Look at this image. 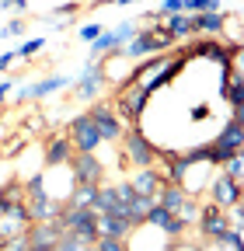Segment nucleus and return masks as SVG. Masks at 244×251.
Returning a JSON list of instances; mask_svg holds the SVG:
<instances>
[{
    "label": "nucleus",
    "mask_w": 244,
    "mask_h": 251,
    "mask_svg": "<svg viewBox=\"0 0 244 251\" xmlns=\"http://www.w3.org/2000/svg\"><path fill=\"white\" fill-rule=\"evenodd\" d=\"M56 224L63 227V234H73V237H80L84 244H95V241L101 237V234H98V213H95V206H73V202H59Z\"/></svg>",
    "instance_id": "1"
},
{
    "label": "nucleus",
    "mask_w": 244,
    "mask_h": 251,
    "mask_svg": "<svg viewBox=\"0 0 244 251\" xmlns=\"http://www.w3.org/2000/svg\"><path fill=\"white\" fill-rule=\"evenodd\" d=\"M237 153H244V115H241V108L223 122V129L209 140V161L217 168L223 161H230V157H237Z\"/></svg>",
    "instance_id": "2"
},
{
    "label": "nucleus",
    "mask_w": 244,
    "mask_h": 251,
    "mask_svg": "<svg viewBox=\"0 0 244 251\" xmlns=\"http://www.w3.org/2000/svg\"><path fill=\"white\" fill-rule=\"evenodd\" d=\"M119 147H122V164H129V168H154L157 164V150L161 147L150 140L140 126H126Z\"/></svg>",
    "instance_id": "3"
},
{
    "label": "nucleus",
    "mask_w": 244,
    "mask_h": 251,
    "mask_svg": "<svg viewBox=\"0 0 244 251\" xmlns=\"http://www.w3.org/2000/svg\"><path fill=\"white\" fill-rule=\"evenodd\" d=\"M146 105H150V91H146L143 84L115 87V101H112V108H115V115L126 122V126H140Z\"/></svg>",
    "instance_id": "4"
},
{
    "label": "nucleus",
    "mask_w": 244,
    "mask_h": 251,
    "mask_svg": "<svg viewBox=\"0 0 244 251\" xmlns=\"http://www.w3.org/2000/svg\"><path fill=\"white\" fill-rule=\"evenodd\" d=\"M87 115H91V122L98 126V136H101L105 147H112V143L122 140V133H126V122L115 115L112 101H91V105H87Z\"/></svg>",
    "instance_id": "5"
},
{
    "label": "nucleus",
    "mask_w": 244,
    "mask_h": 251,
    "mask_svg": "<svg viewBox=\"0 0 244 251\" xmlns=\"http://www.w3.org/2000/svg\"><path fill=\"white\" fill-rule=\"evenodd\" d=\"M67 140L73 143V153H98V147H105V143H101V136H98V126L91 122V115H87V112H84V115H77V119L70 122Z\"/></svg>",
    "instance_id": "6"
},
{
    "label": "nucleus",
    "mask_w": 244,
    "mask_h": 251,
    "mask_svg": "<svg viewBox=\"0 0 244 251\" xmlns=\"http://www.w3.org/2000/svg\"><path fill=\"white\" fill-rule=\"evenodd\" d=\"M108 84V77H105V70H101V63L98 59H87V67H84V74L70 84L73 87V101H95L98 94H101V87Z\"/></svg>",
    "instance_id": "7"
},
{
    "label": "nucleus",
    "mask_w": 244,
    "mask_h": 251,
    "mask_svg": "<svg viewBox=\"0 0 244 251\" xmlns=\"http://www.w3.org/2000/svg\"><path fill=\"white\" fill-rule=\"evenodd\" d=\"M199 234L202 241H220L227 230H230V220H227V209H220L217 202H199Z\"/></svg>",
    "instance_id": "8"
},
{
    "label": "nucleus",
    "mask_w": 244,
    "mask_h": 251,
    "mask_svg": "<svg viewBox=\"0 0 244 251\" xmlns=\"http://www.w3.org/2000/svg\"><path fill=\"white\" fill-rule=\"evenodd\" d=\"M209 202H217L220 209H230V206H237V202H244V188H241V181H234V178H227L220 168H217V175L209 178Z\"/></svg>",
    "instance_id": "9"
},
{
    "label": "nucleus",
    "mask_w": 244,
    "mask_h": 251,
    "mask_svg": "<svg viewBox=\"0 0 244 251\" xmlns=\"http://www.w3.org/2000/svg\"><path fill=\"white\" fill-rule=\"evenodd\" d=\"M70 175H73V181L77 185H101L105 181V161H101V157L98 153H73L70 157Z\"/></svg>",
    "instance_id": "10"
},
{
    "label": "nucleus",
    "mask_w": 244,
    "mask_h": 251,
    "mask_svg": "<svg viewBox=\"0 0 244 251\" xmlns=\"http://www.w3.org/2000/svg\"><path fill=\"white\" fill-rule=\"evenodd\" d=\"M63 234V227L56 220H42V224H28L24 237H28V251H56V241Z\"/></svg>",
    "instance_id": "11"
},
{
    "label": "nucleus",
    "mask_w": 244,
    "mask_h": 251,
    "mask_svg": "<svg viewBox=\"0 0 244 251\" xmlns=\"http://www.w3.org/2000/svg\"><path fill=\"white\" fill-rule=\"evenodd\" d=\"M146 224L157 227V230H161L164 237H171V241H181V237L189 234V227L181 224V220H178L171 209H164V206H157V202H154V209L146 213Z\"/></svg>",
    "instance_id": "12"
},
{
    "label": "nucleus",
    "mask_w": 244,
    "mask_h": 251,
    "mask_svg": "<svg viewBox=\"0 0 244 251\" xmlns=\"http://www.w3.org/2000/svg\"><path fill=\"white\" fill-rule=\"evenodd\" d=\"M126 181H129V188H133L136 196H150V199H154L157 188L164 185V175L157 171V164H154V168H133Z\"/></svg>",
    "instance_id": "13"
},
{
    "label": "nucleus",
    "mask_w": 244,
    "mask_h": 251,
    "mask_svg": "<svg viewBox=\"0 0 244 251\" xmlns=\"http://www.w3.org/2000/svg\"><path fill=\"white\" fill-rule=\"evenodd\" d=\"M70 157H73V143L67 136H49L46 140V150H42V164L46 168H67L70 164Z\"/></svg>",
    "instance_id": "14"
},
{
    "label": "nucleus",
    "mask_w": 244,
    "mask_h": 251,
    "mask_svg": "<svg viewBox=\"0 0 244 251\" xmlns=\"http://www.w3.org/2000/svg\"><path fill=\"white\" fill-rule=\"evenodd\" d=\"M189 25H192V35H220L227 28V14L223 11H192L189 14Z\"/></svg>",
    "instance_id": "15"
},
{
    "label": "nucleus",
    "mask_w": 244,
    "mask_h": 251,
    "mask_svg": "<svg viewBox=\"0 0 244 251\" xmlns=\"http://www.w3.org/2000/svg\"><path fill=\"white\" fill-rule=\"evenodd\" d=\"M70 84H73V80L63 77V74H49V77H42V80H35V84H24V87H28V98H49V94L63 91V87H70Z\"/></svg>",
    "instance_id": "16"
},
{
    "label": "nucleus",
    "mask_w": 244,
    "mask_h": 251,
    "mask_svg": "<svg viewBox=\"0 0 244 251\" xmlns=\"http://www.w3.org/2000/svg\"><path fill=\"white\" fill-rule=\"evenodd\" d=\"M129 230H133V224H129L126 216H112V213L98 216V234L101 237H122V241H126Z\"/></svg>",
    "instance_id": "17"
},
{
    "label": "nucleus",
    "mask_w": 244,
    "mask_h": 251,
    "mask_svg": "<svg viewBox=\"0 0 244 251\" xmlns=\"http://www.w3.org/2000/svg\"><path fill=\"white\" fill-rule=\"evenodd\" d=\"M161 25H164V31H168V35H171V42H185V39H192L189 14H168Z\"/></svg>",
    "instance_id": "18"
},
{
    "label": "nucleus",
    "mask_w": 244,
    "mask_h": 251,
    "mask_svg": "<svg viewBox=\"0 0 244 251\" xmlns=\"http://www.w3.org/2000/svg\"><path fill=\"white\" fill-rule=\"evenodd\" d=\"M56 213H59V202L49 199V196L28 202V220H32V224H42V220H56Z\"/></svg>",
    "instance_id": "19"
},
{
    "label": "nucleus",
    "mask_w": 244,
    "mask_h": 251,
    "mask_svg": "<svg viewBox=\"0 0 244 251\" xmlns=\"http://www.w3.org/2000/svg\"><path fill=\"white\" fill-rule=\"evenodd\" d=\"M150 209H154V199H150V196H136V192H133V199L126 202V220L136 227V224H143V220H146V213H150Z\"/></svg>",
    "instance_id": "20"
},
{
    "label": "nucleus",
    "mask_w": 244,
    "mask_h": 251,
    "mask_svg": "<svg viewBox=\"0 0 244 251\" xmlns=\"http://www.w3.org/2000/svg\"><path fill=\"white\" fill-rule=\"evenodd\" d=\"M115 49H122V46L115 42V35H112V31H101V35L87 46V59H101V56H108V52H115Z\"/></svg>",
    "instance_id": "21"
},
{
    "label": "nucleus",
    "mask_w": 244,
    "mask_h": 251,
    "mask_svg": "<svg viewBox=\"0 0 244 251\" xmlns=\"http://www.w3.org/2000/svg\"><path fill=\"white\" fill-rule=\"evenodd\" d=\"M18 199H24V188H21V181H18V178H11V181L0 185V213H7Z\"/></svg>",
    "instance_id": "22"
},
{
    "label": "nucleus",
    "mask_w": 244,
    "mask_h": 251,
    "mask_svg": "<svg viewBox=\"0 0 244 251\" xmlns=\"http://www.w3.org/2000/svg\"><path fill=\"white\" fill-rule=\"evenodd\" d=\"M95 199H98V185H73V192L67 196V202H73V206H95Z\"/></svg>",
    "instance_id": "23"
},
{
    "label": "nucleus",
    "mask_w": 244,
    "mask_h": 251,
    "mask_svg": "<svg viewBox=\"0 0 244 251\" xmlns=\"http://www.w3.org/2000/svg\"><path fill=\"white\" fill-rule=\"evenodd\" d=\"M21 188H24V202L49 196V192H46V175H42V171H39V175H32V178H24V181H21Z\"/></svg>",
    "instance_id": "24"
},
{
    "label": "nucleus",
    "mask_w": 244,
    "mask_h": 251,
    "mask_svg": "<svg viewBox=\"0 0 244 251\" xmlns=\"http://www.w3.org/2000/svg\"><path fill=\"white\" fill-rule=\"evenodd\" d=\"M24 220H18L14 213H0V237H18V234H24Z\"/></svg>",
    "instance_id": "25"
},
{
    "label": "nucleus",
    "mask_w": 244,
    "mask_h": 251,
    "mask_svg": "<svg viewBox=\"0 0 244 251\" xmlns=\"http://www.w3.org/2000/svg\"><path fill=\"white\" fill-rule=\"evenodd\" d=\"M46 49V39H28V42H21L18 49H14V59H32V56H39Z\"/></svg>",
    "instance_id": "26"
},
{
    "label": "nucleus",
    "mask_w": 244,
    "mask_h": 251,
    "mask_svg": "<svg viewBox=\"0 0 244 251\" xmlns=\"http://www.w3.org/2000/svg\"><path fill=\"white\" fill-rule=\"evenodd\" d=\"M181 11H223V0H181Z\"/></svg>",
    "instance_id": "27"
},
{
    "label": "nucleus",
    "mask_w": 244,
    "mask_h": 251,
    "mask_svg": "<svg viewBox=\"0 0 244 251\" xmlns=\"http://www.w3.org/2000/svg\"><path fill=\"white\" fill-rule=\"evenodd\" d=\"M220 171H223L227 178H234V181H244V153H237V157H230V161H223Z\"/></svg>",
    "instance_id": "28"
},
{
    "label": "nucleus",
    "mask_w": 244,
    "mask_h": 251,
    "mask_svg": "<svg viewBox=\"0 0 244 251\" xmlns=\"http://www.w3.org/2000/svg\"><path fill=\"white\" fill-rule=\"evenodd\" d=\"M136 31H140V28H136V21H122L119 28H112V35H115V42H119V46H126V42L136 35Z\"/></svg>",
    "instance_id": "29"
},
{
    "label": "nucleus",
    "mask_w": 244,
    "mask_h": 251,
    "mask_svg": "<svg viewBox=\"0 0 244 251\" xmlns=\"http://www.w3.org/2000/svg\"><path fill=\"white\" fill-rule=\"evenodd\" d=\"M18 35H24V18H14L0 28V39H18Z\"/></svg>",
    "instance_id": "30"
},
{
    "label": "nucleus",
    "mask_w": 244,
    "mask_h": 251,
    "mask_svg": "<svg viewBox=\"0 0 244 251\" xmlns=\"http://www.w3.org/2000/svg\"><path fill=\"white\" fill-rule=\"evenodd\" d=\"M95 251H126V241H122V237H98Z\"/></svg>",
    "instance_id": "31"
},
{
    "label": "nucleus",
    "mask_w": 244,
    "mask_h": 251,
    "mask_svg": "<svg viewBox=\"0 0 244 251\" xmlns=\"http://www.w3.org/2000/svg\"><path fill=\"white\" fill-rule=\"evenodd\" d=\"M101 31H105L101 25H80V31H77V35H80V42H87V46H91V42H95V39L101 35Z\"/></svg>",
    "instance_id": "32"
},
{
    "label": "nucleus",
    "mask_w": 244,
    "mask_h": 251,
    "mask_svg": "<svg viewBox=\"0 0 244 251\" xmlns=\"http://www.w3.org/2000/svg\"><path fill=\"white\" fill-rule=\"evenodd\" d=\"M157 14L168 18V14H185V11H181V0H161V11Z\"/></svg>",
    "instance_id": "33"
},
{
    "label": "nucleus",
    "mask_w": 244,
    "mask_h": 251,
    "mask_svg": "<svg viewBox=\"0 0 244 251\" xmlns=\"http://www.w3.org/2000/svg\"><path fill=\"white\" fill-rule=\"evenodd\" d=\"M24 230H28V227H24ZM4 251H28V237H24V234H18V237H7Z\"/></svg>",
    "instance_id": "34"
},
{
    "label": "nucleus",
    "mask_w": 244,
    "mask_h": 251,
    "mask_svg": "<svg viewBox=\"0 0 244 251\" xmlns=\"http://www.w3.org/2000/svg\"><path fill=\"white\" fill-rule=\"evenodd\" d=\"M32 0H0V11H28Z\"/></svg>",
    "instance_id": "35"
},
{
    "label": "nucleus",
    "mask_w": 244,
    "mask_h": 251,
    "mask_svg": "<svg viewBox=\"0 0 244 251\" xmlns=\"http://www.w3.org/2000/svg\"><path fill=\"white\" fill-rule=\"evenodd\" d=\"M11 91H14V84H11L7 77H0V101H4V98H7V94H11Z\"/></svg>",
    "instance_id": "36"
},
{
    "label": "nucleus",
    "mask_w": 244,
    "mask_h": 251,
    "mask_svg": "<svg viewBox=\"0 0 244 251\" xmlns=\"http://www.w3.org/2000/svg\"><path fill=\"white\" fill-rule=\"evenodd\" d=\"M11 63H14V52H0V74H4Z\"/></svg>",
    "instance_id": "37"
},
{
    "label": "nucleus",
    "mask_w": 244,
    "mask_h": 251,
    "mask_svg": "<svg viewBox=\"0 0 244 251\" xmlns=\"http://www.w3.org/2000/svg\"><path fill=\"white\" fill-rule=\"evenodd\" d=\"M21 147H24V140H11L7 150H4V157H14V150H21Z\"/></svg>",
    "instance_id": "38"
},
{
    "label": "nucleus",
    "mask_w": 244,
    "mask_h": 251,
    "mask_svg": "<svg viewBox=\"0 0 244 251\" xmlns=\"http://www.w3.org/2000/svg\"><path fill=\"white\" fill-rule=\"evenodd\" d=\"M98 4H115V7H129V4H136V0H98Z\"/></svg>",
    "instance_id": "39"
}]
</instances>
